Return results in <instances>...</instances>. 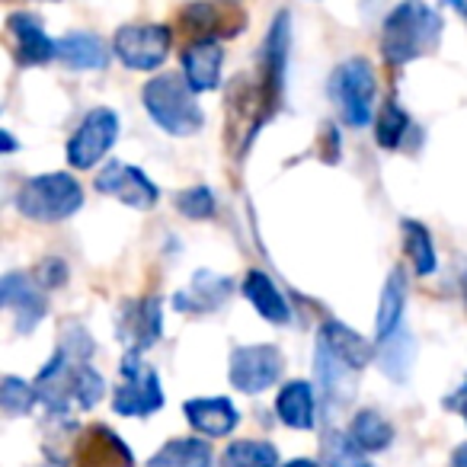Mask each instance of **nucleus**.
I'll list each match as a JSON object with an SVG mask.
<instances>
[{"label": "nucleus", "instance_id": "1", "mask_svg": "<svg viewBox=\"0 0 467 467\" xmlns=\"http://www.w3.org/2000/svg\"><path fill=\"white\" fill-rule=\"evenodd\" d=\"M441 42V16L422 0H403L388 14L381 26V55L388 65L400 67L432 55Z\"/></svg>", "mask_w": 467, "mask_h": 467}, {"label": "nucleus", "instance_id": "2", "mask_svg": "<svg viewBox=\"0 0 467 467\" xmlns=\"http://www.w3.org/2000/svg\"><path fill=\"white\" fill-rule=\"evenodd\" d=\"M141 103L148 116L161 131L173 138H189L205 125V112H202L195 90L182 74H157L144 84Z\"/></svg>", "mask_w": 467, "mask_h": 467}, {"label": "nucleus", "instance_id": "3", "mask_svg": "<svg viewBox=\"0 0 467 467\" xmlns=\"http://www.w3.org/2000/svg\"><path fill=\"white\" fill-rule=\"evenodd\" d=\"M80 205H84V189L71 173H39L16 189L20 214L42 224L71 218L80 212Z\"/></svg>", "mask_w": 467, "mask_h": 467}, {"label": "nucleus", "instance_id": "4", "mask_svg": "<svg viewBox=\"0 0 467 467\" xmlns=\"http://www.w3.org/2000/svg\"><path fill=\"white\" fill-rule=\"evenodd\" d=\"M375 93H378L375 67H371L365 58H349L333 71L330 97L337 99L343 122L352 125V129H365V125L371 122Z\"/></svg>", "mask_w": 467, "mask_h": 467}, {"label": "nucleus", "instance_id": "5", "mask_svg": "<svg viewBox=\"0 0 467 467\" xmlns=\"http://www.w3.org/2000/svg\"><path fill=\"white\" fill-rule=\"evenodd\" d=\"M173 48V33L163 23H131L116 29L112 36V55L131 71H154L167 61Z\"/></svg>", "mask_w": 467, "mask_h": 467}, {"label": "nucleus", "instance_id": "6", "mask_svg": "<svg viewBox=\"0 0 467 467\" xmlns=\"http://www.w3.org/2000/svg\"><path fill=\"white\" fill-rule=\"evenodd\" d=\"M180 29L192 42L234 39L247 29V14L237 0H195L180 14Z\"/></svg>", "mask_w": 467, "mask_h": 467}, {"label": "nucleus", "instance_id": "7", "mask_svg": "<svg viewBox=\"0 0 467 467\" xmlns=\"http://www.w3.org/2000/svg\"><path fill=\"white\" fill-rule=\"evenodd\" d=\"M163 407L161 378L141 358V352H125L122 358V384L112 397V410L119 416H150Z\"/></svg>", "mask_w": 467, "mask_h": 467}, {"label": "nucleus", "instance_id": "8", "mask_svg": "<svg viewBox=\"0 0 467 467\" xmlns=\"http://www.w3.org/2000/svg\"><path fill=\"white\" fill-rule=\"evenodd\" d=\"M119 138V116L109 106H97L84 116L74 138L67 141V163L74 170H90L109 154V148Z\"/></svg>", "mask_w": 467, "mask_h": 467}, {"label": "nucleus", "instance_id": "9", "mask_svg": "<svg viewBox=\"0 0 467 467\" xmlns=\"http://www.w3.org/2000/svg\"><path fill=\"white\" fill-rule=\"evenodd\" d=\"M282 352L269 343L260 346H237L227 362V378L241 394H263L282 375Z\"/></svg>", "mask_w": 467, "mask_h": 467}, {"label": "nucleus", "instance_id": "10", "mask_svg": "<svg viewBox=\"0 0 467 467\" xmlns=\"http://www.w3.org/2000/svg\"><path fill=\"white\" fill-rule=\"evenodd\" d=\"M288 39H292V26H288V14L282 10L273 20L266 42L260 52V103L266 116H273L275 106L282 99V84H285V61H288Z\"/></svg>", "mask_w": 467, "mask_h": 467}, {"label": "nucleus", "instance_id": "11", "mask_svg": "<svg viewBox=\"0 0 467 467\" xmlns=\"http://www.w3.org/2000/svg\"><path fill=\"white\" fill-rule=\"evenodd\" d=\"M97 192L103 195H116L122 205L129 208H138V212H148V208L157 205L161 199V189L148 180V173L131 163H106L103 173L97 176Z\"/></svg>", "mask_w": 467, "mask_h": 467}, {"label": "nucleus", "instance_id": "12", "mask_svg": "<svg viewBox=\"0 0 467 467\" xmlns=\"http://www.w3.org/2000/svg\"><path fill=\"white\" fill-rule=\"evenodd\" d=\"M0 301L14 314L16 330L33 333L39 327V320L46 317V288L23 273H7L0 282Z\"/></svg>", "mask_w": 467, "mask_h": 467}, {"label": "nucleus", "instance_id": "13", "mask_svg": "<svg viewBox=\"0 0 467 467\" xmlns=\"http://www.w3.org/2000/svg\"><path fill=\"white\" fill-rule=\"evenodd\" d=\"M119 339L129 346V352H144L161 339L163 333V314L157 298H138L125 301L119 311Z\"/></svg>", "mask_w": 467, "mask_h": 467}, {"label": "nucleus", "instance_id": "14", "mask_svg": "<svg viewBox=\"0 0 467 467\" xmlns=\"http://www.w3.org/2000/svg\"><path fill=\"white\" fill-rule=\"evenodd\" d=\"M7 36L10 46H14V55L23 67L33 65H46V61L58 58V42L48 39L46 26L36 14H10L7 16Z\"/></svg>", "mask_w": 467, "mask_h": 467}, {"label": "nucleus", "instance_id": "15", "mask_svg": "<svg viewBox=\"0 0 467 467\" xmlns=\"http://www.w3.org/2000/svg\"><path fill=\"white\" fill-rule=\"evenodd\" d=\"M131 464H135V458H131L129 445L106 426H90L78 439V448H74V467H131Z\"/></svg>", "mask_w": 467, "mask_h": 467}, {"label": "nucleus", "instance_id": "16", "mask_svg": "<svg viewBox=\"0 0 467 467\" xmlns=\"http://www.w3.org/2000/svg\"><path fill=\"white\" fill-rule=\"evenodd\" d=\"M234 295V285L227 275H218V273H195L189 279L186 288L173 295V307L182 314H212L218 307L227 305V298Z\"/></svg>", "mask_w": 467, "mask_h": 467}, {"label": "nucleus", "instance_id": "17", "mask_svg": "<svg viewBox=\"0 0 467 467\" xmlns=\"http://www.w3.org/2000/svg\"><path fill=\"white\" fill-rule=\"evenodd\" d=\"M182 413H186L189 426H192L195 432L208 435V439H224V435H231L237 420H241L237 407H234L227 397H195V400H186Z\"/></svg>", "mask_w": 467, "mask_h": 467}, {"label": "nucleus", "instance_id": "18", "mask_svg": "<svg viewBox=\"0 0 467 467\" xmlns=\"http://www.w3.org/2000/svg\"><path fill=\"white\" fill-rule=\"evenodd\" d=\"M221 65H224V48L218 42H189L182 52V78L195 93L218 90Z\"/></svg>", "mask_w": 467, "mask_h": 467}, {"label": "nucleus", "instance_id": "19", "mask_svg": "<svg viewBox=\"0 0 467 467\" xmlns=\"http://www.w3.org/2000/svg\"><path fill=\"white\" fill-rule=\"evenodd\" d=\"M317 343L327 346V349H330L343 365H349L352 371H362L365 365L375 358V349H371L368 339L358 337L356 330H349V327L339 324V320H327L324 330H320V337H317Z\"/></svg>", "mask_w": 467, "mask_h": 467}, {"label": "nucleus", "instance_id": "20", "mask_svg": "<svg viewBox=\"0 0 467 467\" xmlns=\"http://www.w3.org/2000/svg\"><path fill=\"white\" fill-rule=\"evenodd\" d=\"M244 298L250 301V305L256 307V314H263V317L269 320V324H292V307H288L285 295L275 288V282L269 279L266 273H247V279H244Z\"/></svg>", "mask_w": 467, "mask_h": 467}, {"label": "nucleus", "instance_id": "21", "mask_svg": "<svg viewBox=\"0 0 467 467\" xmlns=\"http://www.w3.org/2000/svg\"><path fill=\"white\" fill-rule=\"evenodd\" d=\"M58 58L78 71H103L109 65V48L93 33H67L58 39Z\"/></svg>", "mask_w": 467, "mask_h": 467}, {"label": "nucleus", "instance_id": "22", "mask_svg": "<svg viewBox=\"0 0 467 467\" xmlns=\"http://www.w3.org/2000/svg\"><path fill=\"white\" fill-rule=\"evenodd\" d=\"M275 413L292 429H314V416H317L314 388L307 381H288L275 397Z\"/></svg>", "mask_w": 467, "mask_h": 467}, {"label": "nucleus", "instance_id": "23", "mask_svg": "<svg viewBox=\"0 0 467 467\" xmlns=\"http://www.w3.org/2000/svg\"><path fill=\"white\" fill-rule=\"evenodd\" d=\"M403 307H407V279H403V269H390V275L384 279L381 288V305H378V339H388L400 330Z\"/></svg>", "mask_w": 467, "mask_h": 467}, {"label": "nucleus", "instance_id": "24", "mask_svg": "<svg viewBox=\"0 0 467 467\" xmlns=\"http://www.w3.org/2000/svg\"><path fill=\"white\" fill-rule=\"evenodd\" d=\"M314 368H317V381H320V390H324L327 403L349 400V397H352V375H356L349 365H343L330 349H327V346L317 343V358H314Z\"/></svg>", "mask_w": 467, "mask_h": 467}, {"label": "nucleus", "instance_id": "25", "mask_svg": "<svg viewBox=\"0 0 467 467\" xmlns=\"http://www.w3.org/2000/svg\"><path fill=\"white\" fill-rule=\"evenodd\" d=\"M148 467H212V448L202 439H173L148 461Z\"/></svg>", "mask_w": 467, "mask_h": 467}, {"label": "nucleus", "instance_id": "26", "mask_svg": "<svg viewBox=\"0 0 467 467\" xmlns=\"http://www.w3.org/2000/svg\"><path fill=\"white\" fill-rule=\"evenodd\" d=\"M349 439L356 441L362 451H381V448H388L390 441H394V429H390V422L384 420L381 413L362 410V413H356V420H352Z\"/></svg>", "mask_w": 467, "mask_h": 467}, {"label": "nucleus", "instance_id": "27", "mask_svg": "<svg viewBox=\"0 0 467 467\" xmlns=\"http://www.w3.org/2000/svg\"><path fill=\"white\" fill-rule=\"evenodd\" d=\"M403 250H407L410 263H413L416 275H432L439 260H435V244L432 234L420 224V221H403Z\"/></svg>", "mask_w": 467, "mask_h": 467}, {"label": "nucleus", "instance_id": "28", "mask_svg": "<svg viewBox=\"0 0 467 467\" xmlns=\"http://www.w3.org/2000/svg\"><path fill=\"white\" fill-rule=\"evenodd\" d=\"M413 352H416V343L407 330H397L394 337L381 339V371L394 381H407L410 378V368H413Z\"/></svg>", "mask_w": 467, "mask_h": 467}, {"label": "nucleus", "instance_id": "29", "mask_svg": "<svg viewBox=\"0 0 467 467\" xmlns=\"http://www.w3.org/2000/svg\"><path fill=\"white\" fill-rule=\"evenodd\" d=\"M224 467H279V451L269 441H234L224 451Z\"/></svg>", "mask_w": 467, "mask_h": 467}, {"label": "nucleus", "instance_id": "30", "mask_svg": "<svg viewBox=\"0 0 467 467\" xmlns=\"http://www.w3.org/2000/svg\"><path fill=\"white\" fill-rule=\"evenodd\" d=\"M407 129H410V116L394 103V99H388V103H384V109L378 112V125H375L378 144H381L384 150H397L403 144Z\"/></svg>", "mask_w": 467, "mask_h": 467}, {"label": "nucleus", "instance_id": "31", "mask_svg": "<svg viewBox=\"0 0 467 467\" xmlns=\"http://www.w3.org/2000/svg\"><path fill=\"white\" fill-rule=\"evenodd\" d=\"M36 400H39L36 384H26L14 375L4 378V384H0V407H4L7 416H26L36 407Z\"/></svg>", "mask_w": 467, "mask_h": 467}, {"label": "nucleus", "instance_id": "32", "mask_svg": "<svg viewBox=\"0 0 467 467\" xmlns=\"http://www.w3.org/2000/svg\"><path fill=\"white\" fill-rule=\"evenodd\" d=\"M324 458L327 467H371L365 461L362 448L349 439L346 432H330L324 439Z\"/></svg>", "mask_w": 467, "mask_h": 467}, {"label": "nucleus", "instance_id": "33", "mask_svg": "<svg viewBox=\"0 0 467 467\" xmlns=\"http://www.w3.org/2000/svg\"><path fill=\"white\" fill-rule=\"evenodd\" d=\"M214 208H218L214 192H212V189H205V186H189V189H182V192L176 195V212L186 214V218H192V221L212 218Z\"/></svg>", "mask_w": 467, "mask_h": 467}, {"label": "nucleus", "instance_id": "34", "mask_svg": "<svg viewBox=\"0 0 467 467\" xmlns=\"http://www.w3.org/2000/svg\"><path fill=\"white\" fill-rule=\"evenodd\" d=\"M33 279L39 282L42 288H61L67 282V266L61 260H42L39 266H36V273H33Z\"/></svg>", "mask_w": 467, "mask_h": 467}, {"label": "nucleus", "instance_id": "35", "mask_svg": "<svg viewBox=\"0 0 467 467\" xmlns=\"http://www.w3.org/2000/svg\"><path fill=\"white\" fill-rule=\"evenodd\" d=\"M451 467H467V445H461L458 451L451 454Z\"/></svg>", "mask_w": 467, "mask_h": 467}, {"label": "nucleus", "instance_id": "36", "mask_svg": "<svg viewBox=\"0 0 467 467\" xmlns=\"http://www.w3.org/2000/svg\"><path fill=\"white\" fill-rule=\"evenodd\" d=\"M0 138H4V154H14V150H16L14 135H10V131H4V135H0Z\"/></svg>", "mask_w": 467, "mask_h": 467}, {"label": "nucleus", "instance_id": "37", "mask_svg": "<svg viewBox=\"0 0 467 467\" xmlns=\"http://www.w3.org/2000/svg\"><path fill=\"white\" fill-rule=\"evenodd\" d=\"M282 467H320L317 461H307V458H295V461H288V464H282Z\"/></svg>", "mask_w": 467, "mask_h": 467}, {"label": "nucleus", "instance_id": "38", "mask_svg": "<svg viewBox=\"0 0 467 467\" xmlns=\"http://www.w3.org/2000/svg\"><path fill=\"white\" fill-rule=\"evenodd\" d=\"M445 4H448L451 10H458V14H464V16H467V0H445Z\"/></svg>", "mask_w": 467, "mask_h": 467}, {"label": "nucleus", "instance_id": "39", "mask_svg": "<svg viewBox=\"0 0 467 467\" xmlns=\"http://www.w3.org/2000/svg\"><path fill=\"white\" fill-rule=\"evenodd\" d=\"M42 467H61L58 461H48V464H42Z\"/></svg>", "mask_w": 467, "mask_h": 467}, {"label": "nucleus", "instance_id": "40", "mask_svg": "<svg viewBox=\"0 0 467 467\" xmlns=\"http://www.w3.org/2000/svg\"><path fill=\"white\" fill-rule=\"evenodd\" d=\"M461 285H464V298H467V275H464V279H461Z\"/></svg>", "mask_w": 467, "mask_h": 467}, {"label": "nucleus", "instance_id": "41", "mask_svg": "<svg viewBox=\"0 0 467 467\" xmlns=\"http://www.w3.org/2000/svg\"><path fill=\"white\" fill-rule=\"evenodd\" d=\"M461 413H464V420H467V403H464V407H461Z\"/></svg>", "mask_w": 467, "mask_h": 467}]
</instances>
